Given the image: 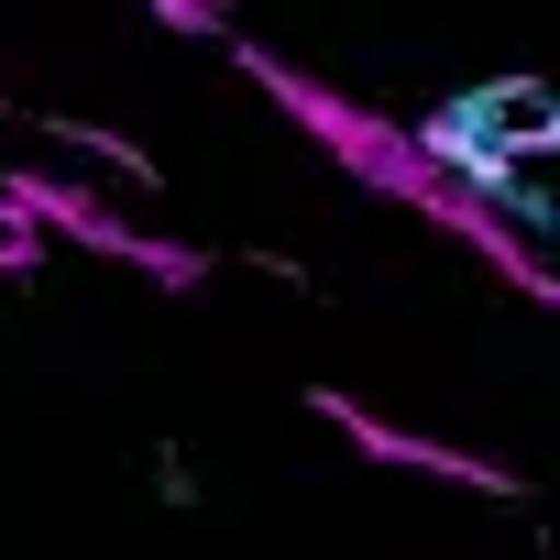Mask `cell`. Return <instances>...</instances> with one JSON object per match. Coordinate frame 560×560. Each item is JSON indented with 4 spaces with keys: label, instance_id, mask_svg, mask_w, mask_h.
Segmentation results:
<instances>
[{
    "label": "cell",
    "instance_id": "obj_1",
    "mask_svg": "<svg viewBox=\"0 0 560 560\" xmlns=\"http://www.w3.org/2000/svg\"><path fill=\"white\" fill-rule=\"evenodd\" d=\"M0 198H12L34 231H67V242H89V253H121L132 275H154V287H198V275H209L187 242H154V231H132L110 198H89V187H67V176H34V165H23V176H0Z\"/></svg>",
    "mask_w": 560,
    "mask_h": 560
},
{
    "label": "cell",
    "instance_id": "obj_2",
    "mask_svg": "<svg viewBox=\"0 0 560 560\" xmlns=\"http://www.w3.org/2000/svg\"><path fill=\"white\" fill-rule=\"evenodd\" d=\"M319 418L363 451V462H385V472H429V483H472V494H516V472L505 462H483V451H451V440H418V429H396V418H374L363 396H319Z\"/></svg>",
    "mask_w": 560,
    "mask_h": 560
},
{
    "label": "cell",
    "instance_id": "obj_3",
    "mask_svg": "<svg viewBox=\"0 0 560 560\" xmlns=\"http://www.w3.org/2000/svg\"><path fill=\"white\" fill-rule=\"evenodd\" d=\"M34 264H45V231H34L12 198H0V275H34Z\"/></svg>",
    "mask_w": 560,
    "mask_h": 560
},
{
    "label": "cell",
    "instance_id": "obj_4",
    "mask_svg": "<svg viewBox=\"0 0 560 560\" xmlns=\"http://www.w3.org/2000/svg\"><path fill=\"white\" fill-rule=\"evenodd\" d=\"M154 12H165V23H187V34H209V23L231 12V0H154Z\"/></svg>",
    "mask_w": 560,
    "mask_h": 560
}]
</instances>
